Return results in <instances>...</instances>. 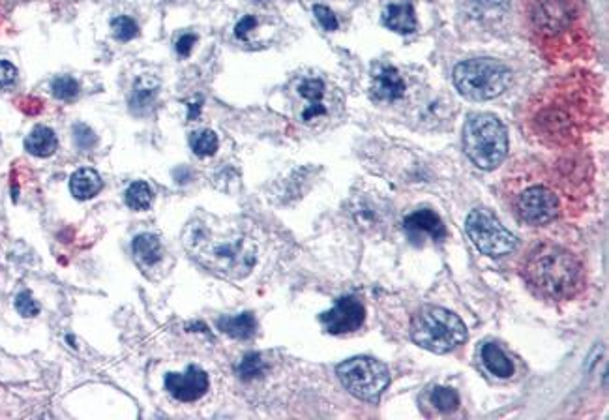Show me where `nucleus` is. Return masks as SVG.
<instances>
[{
  "instance_id": "31",
  "label": "nucleus",
  "mask_w": 609,
  "mask_h": 420,
  "mask_svg": "<svg viewBox=\"0 0 609 420\" xmlns=\"http://www.w3.org/2000/svg\"><path fill=\"white\" fill-rule=\"evenodd\" d=\"M15 310L23 315V317H34V315L40 314V306H38L36 300L32 299V295H30L29 291L17 295V299H15Z\"/></svg>"
},
{
  "instance_id": "24",
  "label": "nucleus",
  "mask_w": 609,
  "mask_h": 420,
  "mask_svg": "<svg viewBox=\"0 0 609 420\" xmlns=\"http://www.w3.org/2000/svg\"><path fill=\"white\" fill-rule=\"evenodd\" d=\"M190 145H192V150H194L197 156L207 158V156H212L218 150L220 141H218V135L214 134L212 130H201V132L192 134Z\"/></svg>"
},
{
  "instance_id": "35",
  "label": "nucleus",
  "mask_w": 609,
  "mask_h": 420,
  "mask_svg": "<svg viewBox=\"0 0 609 420\" xmlns=\"http://www.w3.org/2000/svg\"><path fill=\"white\" fill-rule=\"evenodd\" d=\"M255 25H257V19L253 15H246L244 19H240V23H238L237 29H235V34H237L238 38H246V34L250 30L255 29Z\"/></svg>"
},
{
  "instance_id": "9",
  "label": "nucleus",
  "mask_w": 609,
  "mask_h": 420,
  "mask_svg": "<svg viewBox=\"0 0 609 420\" xmlns=\"http://www.w3.org/2000/svg\"><path fill=\"white\" fill-rule=\"evenodd\" d=\"M336 374L345 390L364 402H379L390 383L387 364L372 357L345 360L336 368Z\"/></svg>"
},
{
  "instance_id": "3",
  "label": "nucleus",
  "mask_w": 609,
  "mask_h": 420,
  "mask_svg": "<svg viewBox=\"0 0 609 420\" xmlns=\"http://www.w3.org/2000/svg\"><path fill=\"white\" fill-rule=\"evenodd\" d=\"M529 30L536 47L551 60L576 59L587 47L576 0H531Z\"/></svg>"
},
{
  "instance_id": "5",
  "label": "nucleus",
  "mask_w": 609,
  "mask_h": 420,
  "mask_svg": "<svg viewBox=\"0 0 609 420\" xmlns=\"http://www.w3.org/2000/svg\"><path fill=\"white\" fill-rule=\"evenodd\" d=\"M506 199L516 218L527 225H546L559 218L561 197L546 177L527 175L506 180Z\"/></svg>"
},
{
  "instance_id": "4",
  "label": "nucleus",
  "mask_w": 609,
  "mask_h": 420,
  "mask_svg": "<svg viewBox=\"0 0 609 420\" xmlns=\"http://www.w3.org/2000/svg\"><path fill=\"white\" fill-rule=\"evenodd\" d=\"M587 98L583 89L559 87L551 90L536 105L535 132L544 143L563 145L580 137V130L587 119Z\"/></svg>"
},
{
  "instance_id": "19",
  "label": "nucleus",
  "mask_w": 609,
  "mask_h": 420,
  "mask_svg": "<svg viewBox=\"0 0 609 420\" xmlns=\"http://www.w3.org/2000/svg\"><path fill=\"white\" fill-rule=\"evenodd\" d=\"M57 147H59L57 135L47 126H36L25 139V150L38 158H47L55 154Z\"/></svg>"
},
{
  "instance_id": "25",
  "label": "nucleus",
  "mask_w": 609,
  "mask_h": 420,
  "mask_svg": "<svg viewBox=\"0 0 609 420\" xmlns=\"http://www.w3.org/2000/svg\"><path fill=\"white\" fill-rule=\"evenodd\" d=\"M267 372V362L259 355V353H250L246 355L244 359L240 360L238 364L237 374L240 375V379L244 381H250L255 377H261V375Z\"/></svg>"
},
{
  "instance_id": "13",
  "label": "nucleus",
  "mask_w": 609,
  "mask_h": 420,
  "mask_svg": "<svg viewBox=\"0 0 609 420\" xmlns=\"http://www.w3.org/2000/svg\"><path fill=\"white\" fill-rule=\"evenodd\" d=\"M403 229L409 235V239L415 242L424 239L426 235L433 240H443L448 235L446 225L439 218V214H435L430 209L415 210L413 214H409L403 220Z\"/></svg>"
},
{
  "instance_id": "18",
  "label": "nucleus",
  "mask_w": 609,
  "mask_h": 420,
  "mask_svg": "<svg viewBox=\"0 0 609 420\" xmlns=\"http://www.w3.org/2000/svg\"><path fill=\"white\" fill-rule=\"evenodd\" d=\"M102 188H104L102 177L90 167L77 169L70 179V192L79 201H87V199L96 197L102 192Z\"/></svg>"
},
{
  "instance_id": "6",
  "label": "nucleus",
  "mask_w": 609,
  "mask_h": 420,
  "mask_svg": "<svg viewBox=\"0 0 609 420\" xmlns=\"http://www.w3.org/2000/svg\"><path fill=\"white\" fill-rule=\"evenodd\" d=\"M411 338L422 349L445 355L467 340V327L454 312L439 306H424L413 317Z\"/></svg>"
},
{
  "instance_id": "7",
  "label": "nucleus",
  "mask_w": 609,
  "mask_h": 420,
  "mask_svg": "<svg viewBox=\"0 0 609 420\" xmlns=\"http://www.w3.org/2000/svg\"><path fill=\"white\" fill-rule=\"evenodd\" d=\"M463 147L469 160L491 171L505 162L508 154V135L503 122L490 113L471 115L463 128Z\"/></svg>"
},
{
  "instance_id": "23",
  "label": "nucleus",
  "mask_w": 609,
  "mask_h": 420,
  "mask_svg": "<svg viewBox=\"0 0 609 420\" xmlns=\"http://www.w3.org/2000/svg\"><path fill=\"white\" fill-rule=\"evenodd\" d=\"M152 201H154V194H152L149 184L143 180L130 184V188L126 190V205L132 210H137V212L149 210Z\"/></svg>"
},
{
  "instance_id": "12",
  "label": "nucleus",
  "mask_w": 609,
  "mask_h": 420,
  "mask_svg": "<svg viewBox=\"0 0 609 420\" xmlns=\"http://www.w3.org/2000/svg\"><path fill=\"white\" fill-rule=\"evenodd\" d=\"M208 385L207 372L197 366H188L182 374L165 375V389L175 400L184 404L201 400L207 394Z\"/></svg>"
},
{
  "instance_id": "22",
  "label": "nucleus",
  "mask_w": 609,
  "mask_h": 420,
  "mask_svg": "<svg viewBox=\"0 0 609 420\" xmlns=\"http://www.w3.org/2000/svg\"><path fill=\"white\" fill-rule=\"evenodd\" d=\"M158 92V81L152 77H139L135 83L134 94H132V109L135 113H145V109L154 104Z\"/></svg>"
},
{
  "instance_id": "20",
  "label": "nucleus",
  "mask_w": 609,
  "mask_h": 420,
  "mask_svg": "<svg viewBox=\"0 0 609 420\" xmlns=\"http://www.w3.org/2000/svg\"><path fill=\"white\" fill-rule=\"evenodd\" d=\"M218 329L225 332L227 336H231V338L250 340L255 336L257 321L250 312H244V314L235 315V317L225 315L222 319H218Z\"/></svg>"
},
{
  "instance_id": "1",
  "label": "nucleus",
  "mask_w": 609,
  "mask_h": 420,
  "mask_svg": "<svg viewBox=\"0 0 609 420\" xmlns=\"http://www.w3.org/2000/svg\"><path fill=\"white\" fill-rule=\"evenodd\" d=\"M529 291L546 302L576 299L587 282L581 255L559 240H538L521 259Z\"/></svg>"
},
{
  "instance_id": "34",
  "label": "nucleus",
  "mask_w": 609,
  "mask_h": 420,
  "mask_svg": "<svg viewBox=\"0 0 609 420\" xmlns=\"http://www.w3.org/2000/svg\"><path fill=\"white\" fill-rule=\"evenodd\" d=\"M195 42H197V36H195V34H182L179 40H177V45H175L180 57H190Z\"/></svg>"
},
{
  "instance_id": "11",
  "label": "nucleus",
  "mask_w": 609,
  "mask_h": 420,
  "mask_svg": "<svg viewBox=\"0 0 609 420\" xmlns=\"http://www.w3.org/2000/svg\"><path fill=\"white\" fill-rule=\"evenodd\" d=\"M366 310L355 297H342L336 300L334 308L321 314V323L330 334H349L364 325Z\"/></svg>"
},
{
  "instance_id": "8",
  "label": "nucleus",
  "mask_w": 609,
  "mask_h": 420,
  "mask_svg": "<svg viewBox=\"0 0 609 420\" xmlns=\"http://www.w3.org/2000/svg\"><path fill=\"white\" fill-rule=\"evenodd\" d=\"M512 81L510 68L495 59L465 60L454 70V83L465 98L486 102L501 96Z\"/></svg>"
},
{
  "instance_id": "33",
  "label": "nucleus",
  "mask_w": 609,
  "mask_h": 420,
  "mask_svg": "<svg viewBox=\"0 0 609 420\" xmlns=\"http://www.w3.org/2000/svg\"><path fill=\"white\" fill-rule=\"evenodd\" d=\"M17 81V70L8 60H0V90L12 89Z\"/></svg>"
},
{
  "instance_id": "14",
  "label": "nucleus",
  "mask_w": 609,
  "mask_h": 420,
  "mask_svg": "<svg viewBox=\"0 0 609 420\" xmlns=\"http://www.w3.org/2000/svg\"><path fill=\"white\" fill-rule=\"evenodd\" d=\"M405 90H407L405 79L394 66L381 68L373 77V98L379 102H387V104L398 102L405 96Z\"/></svg>"
},
{
  "instance_id": "26",
  "label": "nucleus",
  "mask_w": 609,
  "mask_h": 420,
  "mask_svg": "<svg viewBox=\"0 0 609 420\" xmlns=\"http://www.w3.org/2000/svg\"><path fill=\"white\" fill-rule=\"evenodd\" d=\"M475 17H497L508 8V0H465Z\"/></svg>"
},
{
  "instance_id": "27",
  "label": "nucleus",
  "mask_w": 609,
  "mask_h": 420,
  "mask_svg": "<svg viewBox=\"0 0 609 420\" xmlns=\"http://www.w3.org/2000/svg\"><path fill=\"white\" fill-rule=\"evenodd\" d=\"M431 402L439 411L452 413L460 407V394L454 389H448V387H435L431 392Z\"/></svg>"
},
{
  "instance_id": "2",
  "label": "nucleus",
  "mask_w": 609,
  "mask_h": 420,
  "mask_svg": "<svg viewBox=\"0 0 609 420\" xmlns=\"http://www.w3.org/2000/svg\"><path fill=\"white\" fill-rule=\"evenodd\" d=\"M184 248L205 269L229 280L246 278L257 263V246L242 231L218 233L205 220H192L184 229Z\"/></svg>"
},
{
  "instance_id": "28",
  "label": "nucleus",
  "mask_w": 609,
  "mask_h": 420,
  "mask_svg": "<svg viewBox=\"0 0 609 420\" xmlns=\"http://www.w3.org/2000/svg\"><path fill=\"white\" fill-rule=\"evenodd\" d=\"M111 29H113V36L119 40V42H130L134 40L135 36L139 34V27L135 23L132 17L128 15H119L111 21Z\"/></svg>"
},
{
  "instance_id": "32",
  "label": "nucleus",
  "mask_w": 609,
  "mask_h": 420,
  "mask_svg": "<svg viewBox=\"0 0 609 420\" xmlns=\"http://www.w3.org/2000/svg\"><path fill=\"white\" fill-rule=\"evenodd\" d=\"M313 14H315L317 21H319V25H321L323 29L328 30V32L338 29V19H336L334 12H332L330 8H327V6H321V4L313 6Z\"/></svg>"
},
{
  "instance_id": "21",
  "label": "nucleus",
  "mask_w": 609,
  "mask_h": 420,
  "mask_svg": "<svg viewBox=\"0 0 609 420\" xmlns=\"http://www.w3.org/2000/svg\"><path fill=\"white\" fill-rule=\"evenodd\" d=\"M482 360L491 374L506 379L514 374V364L508 359L505 351L497 344H486L482 347Z\"/></svg>"
},
{
  "instance_id": "16",
  "label": "nucleus",
  "mask_w": 609,
  "mask_h": 420,
  "mask_svg": "<svg viewBox=\"0 0 609 420\" xmlns=\"http://www.w3.org/2000/svg\"><path fill=\"white\" fill-rule=\"evenodd\" d=\"M383 25L387 29L400 32V34H411L416 30L415 8L409 0L392 2L388 4L383 12Z\"/></svg>"
},
{
  "instance_id": "10",
  "label": "nucleus",
  "mask_w": 609,
  "mask_h": 420,
  "mask_svg": "<svg viewBox=\"0 0 609 420\" xmlns=\"http://www.w3.org/2000/svg\"><path fill=\"white\" fill-rule=\"evenodd\" d=\"M469 239L482 254L490 257H503L516 250L518 240L501 224L490 210L475 209L465 222Z\"/></svg>"
},
{
  "instance_id": "15",
  "label": "nucleus",
  "mask_w": 609,
  "mask_h": 420,
  "mask_svg": "<svg viewBox=\"0 0 609 420\" xmlns=\"http://www.w3.org/2000/svg\"><path fill=\"white\" fill-rule=\"evenodd\" d=\"M298 94L306 100V107L302 111V120L312 122L327 115L325 105V83L321 79H304L298 85Z\"/></svg>"
},
{
  "instance_id": "17",
  "label": "nucleus",
  "mask_w": 609,
  "mask_h": 420,
  "mask_svg": "<svg viewBox=\"0 0 609 420\" xmlns=\"http://www.w3.org/2000/svg\"><path fill=\"white\" fill-rule=\"evenodd\" d=\"M132 252L141 269H150L162 261L164 246H162V240L158 239L156 235L141 233L132 242Z\"/></svg>"
},
{
  "instance_id": "30",
  "label": "nucleus",
  "mask_w": 609,
  "mask_h": 420,
  "mask_svg": "<svg viewBox=\"0 0 609 420\" xmlns=\"http://www.w3.org/2000/svg\"><path fill=\"white\" fill-rule=\"evenodd\" d=\"M74 139L77 149L81 150L94 149L96 143H98V137H96L89 126H85V124H77V126H75Z\"/></svg>"
},
{
  "instance_id": "29",
  "label": "nucleus",
  "mask_w": 609,
  "mask_h": 420,
  "mask_svg": "<svg viewBox=\"0 0 609 420\" xmlns=\"http://www.w3.org/2000/svg\"><path fill=\"white\" fill-rule=\"evenodd\" d=\"M53 96L59 100H74L79 94V83L70 75H60L53 83H51Z\"/></svg>"
}]
</instances>
